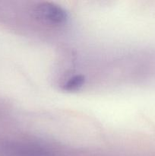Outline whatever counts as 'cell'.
I'll list each match as a JSON object with an SVG mask.
<instances>
[{
  "instance_id": "cell-1",
  "label": "cell",
  "mask_w": 155,
  "mask_h": 156,
  "mask_svg": "<svg viewBox=\"0 0 155 156\" xmlns=\"http://www.w3.org/2000/svg\"><path fill=\"white\" fill-rule=\"evenodd\" d=\"M34 14L40 19L55 24H63L68 18L64 9L51 2H41L34 8Z\"/></svg>"
},
{
  "instance_id": "cell-2",
  "label": "cell",
  "mask_w": 155,
  "mask_h": 156,
  "mask_svg": "<svg viewBox=\"0 0 155 156\" xmlns=\"http://www.w3.org/2000/svg\"><path fill=\"white\" fill-rule=\"evenodd\" d=\"M85 79L81 75H75L70 77L63 85V89L68 91H74L84 85Z\"/></svg>"
}]
</instances>
